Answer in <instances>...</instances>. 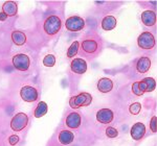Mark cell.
Here are the masks:
<instances>
[{
    "label": "cell",
    "instance_id": "obj_1",
    "mask_svg": "<svg viewBox=\"0 0 157 146\" xmlns=\"http://www.w3.org/2000/svg\"><path fill=\"white\" fill-rule=\"evenodd\" d=\"M92 102V96L89 93H81V94L70 98L69 104L72 109H78L81 107H87Z\"/></svg>",
    "mask_w": 157,
    "mask_h": 146
},
{
    "label": "cell",
    "instance_id": "obj_2",
    "mask_svg": "<svg viewBox=\"0 0 157 146\" xmlns=\"http://www.w3.org/2000/svg\"><path fill=\"white\" fill-rule=\"evenodd\" d=\"M61 29V20L57 16H50L44 22V31L49 36L58 34Z\"/></svg>",
    "mask_w": 157,
    "mask_h": 146
},
{
    "label": "cell",
    "instance_id": "obj_3",
    "mask_svg": "<svg viewBox=\"0 0 157 146\" xmlns=\"http://www.w3.org/2000/svg\"><path fill=\"white\" fill-rule=\"evenodd\" d=\"M29 122V117L24 113H18L17 115H15L13 117L11 121V127L15 132H21L22 130H24Z\"/></svg>",
    "mask_w": 157,
    "mask_h": 146
},
{
    "label": "cell",
    "instance_id": "obj_4",
    "mask_svg": "<svg viewBox=\"0 0 157 146\" xmlns=\"http://www.w3.org/2000/svg\"><path fill=\"white\" fill-rule=\"evenodd\" d=\"M65 26H66L67 31H80L84 28L85 21H84V19L78 16H72V17H69V18L66 20Z\"/></svg>",
    "mask_w": 157,
    "mask_h": 146
},
{
    "label": "cell",
    "instance_id": "obj_5",
    "mask_svg": "<svg viewBox=\"0 0 157 146\" xmlns=\"http://www.w3.org/2000/svg\"><path fill=\"white\" fill-rule=\"evenodd\" d=\"M137 44L143 49H151L155 46V38L149 31H145L138 37Z\"/></svg>",
    "mask_w": 157,
    "mask_h": 146
},
{
    "label": "cell",
    "instance_id": "obj_6",
    "mask_svg": "<svg viewBox=\"0 0 157 146\" xmlns=\"http://www.w3.org/2000/svg\"><path fill=\"white\" fill-rule=\"evenodd\" d=\"M13 65L17 70L26 71L29 68V57L24 53L16 54L13 57Z\"/></svg>",
    "mask_w": 157,
    "mask_h": 146
},
{
    "label": "cell",
    "instance_id": "obj_7",
    "mask_svg": "<svg viewBox=\"0 0 157 146\" xmlns=\"http://www.w3.org/2000/svg\"><path fill=\"white\" fill-rule=\"evenodd\" d=\"M20 96L26 102H34L38 99V92L34 87L24 86L20 90Z\"/></svg>",
    "mask_w": 157,
    "mask_h": 146
},
{
    "label": "cell",
    "instance_id": "obj_8",
    "mask_svg": "<svg viewBox=\"0 0 157 146\" xmlns=\"http://www.w3.org/2000/svg\"><path fill=\"white\" fill-rule=\"evenodd\" d=\"M70 69L77 74H83L87 71V63L83 59H75L70 64Z\"/></svg>",
    "mask_w": 157,
    "mask_h": 146
},
{
    "label": "cell",
    "instance_id": "obj_9",
    "mask_svg": "<svg viewBox=\"0 0 157 146\" xmlns=\"http://www.w3.org/2000/svg\"><path fill=\"white\" fill-rule=\"evenodd\" d=\"M97 120L103 124H108L113 120V112L109 109H101L97 114Z\"/></svg>",
    "mask_w": 157,
    "mask_h": 146
},
{
    "label": "cell",
    "instance_id": "obj_10",
    "mask_svg": "<svg viewBox=\"0 0 157 146\" xmlns=\"http://www.w3.org/2000/svg\"><path fill=\"white\" fill-rule=\"evenodd\" d=\"M146 134V126L144 123L137 122L131 127V137L134 140H140Z\"/></svg>",
    "mask_w": 157,
    "mask_h": 146
},
{
    "label": "cell",
    "instance_id": "obj_11",
    "mask_svg": "<svg viewBox=\"0 0 157 146\" xmlns=\"http://www.w3.org/2000/svg\"><path fill=\"white\" fill-rule=\"evenodd\" d=\"M2 12L7 17H14L16 16L17 12H18V5L14 1H6L2 5Z\"/></svg>",
    "mask_w": 157,
    "mask_h": 146
},
{
    "label": "cell",
    "instance_id": "obj_12",
    "mask_svg": "<svg viewBox=\"0 0 157 146\" xmlns=\"http://www.w3.org/2000/svg\"><path fill=\"white\" fill-rule=\"evenodd\" d=\"M66 125L69 128L75 130L81 125V116L78 113H70L66 118Z\"/></svg>",
    "mask_w": 157,
    "mask_h": 146
},
{
    "label": "cell",
    "instance_id": "obj_13",
    "mask_svg": "<svg viewBox=\"0 0 157 146\" xmlns=\"http://www.w3.org/2000/svg\"><path fill=\"white\" fill-rule=\"evenodd\" d=\"M141 21L146 26H153L156 23V14L153 11H145L141 14Z\"/></svg>",
    "mask_w": 157,
    "mask_h": 146
},
{
    "label": "cell",
    "instance_id": "obj_14",
    "mask_svg": "<svg viewBox=\"0 0 157 146\" xmlns=\"http://www.w3.org/2000/svg\"><path fill=\"white\" fill-rule=\"evenodd\" d=\"M98 89L102 93H108L113 89V82L110 78L104 77L101 78L98 82Z\"/></svg>",
    "mask_w": 157,
    "mask_h": 146
},
{
    "label": "cell",
    "instance_id": "obj_15",
    "mask_svg": "<svg viewBox=\"0 0 157 146\" xmlns=\"http://www.w3.org/2000/svg\"><path fill=\"white\" fill-rule=\"evenodd\" d=\"M151 67V60L147 57H143L138 60L136 64V69L139 73H146L149 71Z\"/></svg>",
    "mask_w": 157,
    "mask_h": 146
},
{
    "label": "cell",
    "instance_id": "obj_16",
    "mask_svg": "<svg viewBox=\"0 0 157 146\" xmlns=\"http://www.w3.org/2000/svg\"><path fill=\"white\" fill-rule=\"evenodd\" d=\"M116 26V19L113 16H106L102 21V28L104 31H112Z\"/></svg>",
    "mask_w": 157,
    "mask_h": 146
},
{
    "label": "cell",
    "instance_id": "obj_17",
    "mask_svg": "<svg viewBox=\"0 0 157 146\" xmlns=\"http://www.w3.org/2000/svg\"><path fill=\"white\" fill-rule=\"evenodd\" d=\"M73 139H75V136L69 130H62L59 135V141L63 145H68L72 143Z\"/></svg>",
    "mask_w": 157,
    "mask_h": 146
},
{
    "label": "cell",
    "instance_id": "obj_18",
    "mask_svg": "<svg viewBox=\"0 0 157 146\" xmlns=\"http://www.w3.org/2000/svg\"><path fill=\"white\" fill-rule=\"evenodd\" d=\"M82 48L87 53H94L98 49V43L94 40H85L82 43Z\"/></svg>",
    "mask_w": 157,
    "mask_h": 146
},
{
    "label": "cell",
    "instance_id": "obj_19",
    "mask_svg": "<svg viewBox=\"0 0 157 146\" xmlns=\"http://www.w3.org/2000/svg\"><path fill=\"white\" fill-rule=\"evenodd\" d=\"M12 40L17 46H22L26 42V36L22 31H15L12 32Z\"/></svg>",
    "mask_w": 157,
    "mask_h": 146
},
{
    "label": "cell",
    "instance_id": "obj_20",
    "mask_svg": "<svg viewBox=\"0 0 157 146\" xmlns=\"http://www.w3.org/2000/svg\"><path fill=\"white\" fill-rule=\"evenodd\" d=\"M47 110H48V108H47L46 102L40 101L39 104H38V105H37L36 110H35L34 116L36 118H41V117H43V116H44L47 113Z\"/></svg>",
    "mask_w": 157,
    "mask_h": 146
},
{
    "label": "cell",
    "instance_id": "obj_21",
    "mask_svg": "<svg viewBox=\"0 0 157 146\" xmlns=\"http://www.w3.org/2000/svg\"><path fill=\"white\" fill-rule=\"evenodd\" d=\"M143 82L146 84V92H152L155 90L156 87V82L152 77H146L143 79Z\"/></svg>",
    "mask_w": 157,
    "mask_h": 146
},
{
    "label": "cell",
    "instance_id": "obj_22",
    "mask_svg": "<svg viewBox=\"0 0 157 146\" xmlns=\"http://www.w3.org/2000/svg\"><path fill=\"white\" fill-rule=\"evenodd\" d=\"M78 47H80V43H78V41L73 42L67 50V57H73L75 55H77L78 51Z\"/></svg>",
    "mask_w": 157,
    "mask_h": 146
},
{
    "label": "cell",
    "instance_id": "obj_23",
    "mask_svg": "<svg viewBox=\"0 0 157 146\" xmlns=\"http://www.w3.org/2000/svg\"><path fill=\"white\" fill-rule=\"evenodd\" d=\"M56 64V57L52 54H47L43 59V65L45 67H54Z\"/></svg>",
    "mask_w": 157,
    "mask_h": 146
},
{
    "label": "cell",
    "instance_id": "obj_24",
    "mask_svg": "<svg viewBox=\"0 0 157 146\" xmlns=\"http://www.w3.org/2000/svg\"><path fill=\"white\" fill-rule=\"evenodd\" d=\"M140 110H141V104H139V102H134V104H131L130 108H129V112H130L132 115L139 114Z\"/></svg>",
    "mask_w": 157,
    "mask_h": 146
},
{
    "label": "cell",
    "instance_id": "obj_25",
    "mask_svg": "<svg viewBox=\"0 0 157 146\" xmlns=\"http://www.w3.org/2000/svg\"><path fill=\"white\" fill-rule=\"evenodd\" d=\"M106 136L109 138H116L118 136V132L116 128L109 126L106 128Z\"/></svg>",
    "mask_w": 157,
    "mask_h": 146
},
{
    "label": "cell",
    "instance_id": "obj_26",
    "mask_svg": "<svg viewBox=\"0 0 157 146\" xmlns=\"http://www.w3.org/2000/svg\"><path fill=\"white\" fill-rule=\"evenodd\" d=\"M132 92H133L135 95H137V96H141V95H144V93L140 91V89H139L138 82H134V84L132 85Z\"/></svg>",
    "mask_w": 157,
    "mask_h": 146
},
{
    "label": "cell",
    "instance_id": "obj_27",
    "mask_svg": "<svg viewBox=\"0 0 157 146\" xmlns=\"http://www.w3.org/2000/svg\"><path fill=\"white\" fill-rule=\"evenodd\" d=\"M156 121H157L156 116H153V117L151 118V122H150V128L153 133H156V130H157V127H156L157 122Z\"/></svg>",
    "mask_w": 157,
    "mask_h": 146
},
{
    "label": "cell",
    "instance_id": "obj_28",
    "mask_svg": "<svg viewBox=\"0 0 157 146\" xmlns=\"http://www.w3.org/2000/svg\"><path fill=\"white\" fill-rule=\"evenodd\" d=\"M9 142H10V144L13 145V146L16 145L17 143L19 142V137H18V136H16V135H13V136H11V137H10Z\"/></svg>",
    "mask_w": 157,
    "mask_h": 146
},
{
    "label": "cell",
    "instance_id": "obj_29",
    "mask_svg": "<svg viewBox=\"0 0 157 146\" xmlns=\"http://www.w3.org/2000/svg\"><path fill=\"white\" fill-rule=\"evenodd\" d=\"M6 18H7V16L3 12L0 13V21H4V20H6Z\"/></svg>",
    "mask_w": 157,
    "mask_h": 146
}]
</instances>
